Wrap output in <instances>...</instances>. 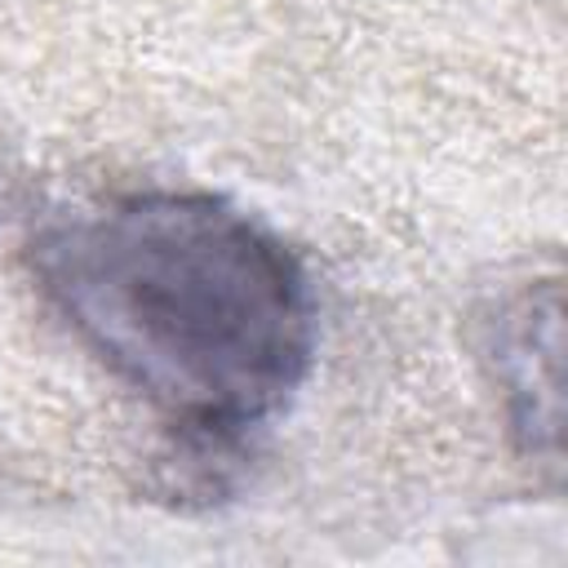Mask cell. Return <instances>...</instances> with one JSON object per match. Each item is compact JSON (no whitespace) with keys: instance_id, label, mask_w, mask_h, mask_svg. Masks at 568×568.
Returning a JSON list of instances; mask_svg holds the SVG:
<instances>
[{"instance_id":"obj_1","label":"cell","mask_w":568,"mask_h":568,"mask_svg":"<svg viewBox=\"0 0 568 568\" xmlns=\"http://www.w3.org/2000/svg\"><path fill=\"white\" fill-rule=\"evenodd\" d=\"M27 257L71 337L182 444H244L311 373L315 293L302 262L217 195H111L49 217Z\"/></svg>"},{"instance_id":"obj_2","label":"cell","mask_w":568,"mask_h":568,"mask_svg":"<svg viewBox=\"0 0 568 568\" xmlns=\"http://www.w3.org/2000/svg\"><path fill=\"white\" fill-rule=\"evenodd\" d=\"M497 373L506 386V404L515 417V430L528 435L537 448V430L546 435V448H559V386L537 382V359L559 355V288L546 297V311L537 306V293H524L510 302L497 320Z\"/></svg>"}]
</instances>
